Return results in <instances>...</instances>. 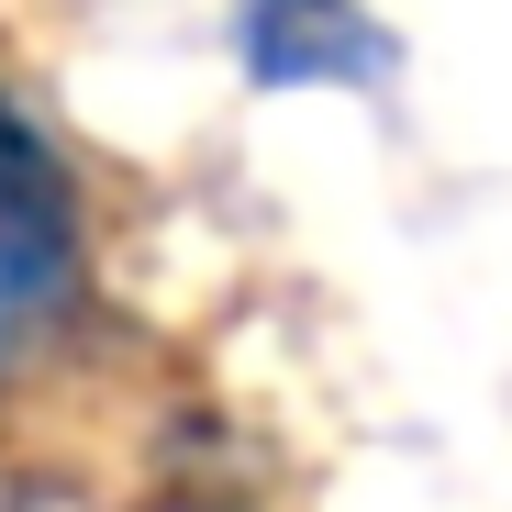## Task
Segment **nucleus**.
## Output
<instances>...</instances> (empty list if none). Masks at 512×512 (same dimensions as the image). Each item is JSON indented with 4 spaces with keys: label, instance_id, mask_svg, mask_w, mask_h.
Returning <instances> with one entry per match:
<instances>
[{
    "label": "nucleus",
    "instance_id": "1",
    "mask_svg": "<svg viewBox=\"0 0 512 512\" xmlns=\"http://www.w3.org/2000/svg\"><path fill=\"white\" fill-rule=\"evenodd\" d=\"M90 312V190L34 101L0 90V390H23Z\"/></svg>",
    "mask_w": 512,
    "mask_h": 512
},
{
    "label": "nucleus",
    "instance_id": "2",
    "mask_svg": "<svg viewBox=\"0 0 512 512\" xmlns=\"http://www.w3.org/2000/svg\"><path fill=\"white\" fill-rule=\"evenodd\" d=\"M234 67L268 101H312V90H390L401 78V34L368 0H234Z\"/></svg>",
    "mask_w": 512,
    "mask_h": 512
},
{
    "label": "nucleus",
    "instance_id": "3",
    "mask_svg": "<svg viewBox=\"0 0 512 512\" xmlns=\"http://www.w3.org/2000/svg\"><path fill=\"white\" fill-rule=\"evenodd\" d=\"M0 512H78V501H67V490H12Z\"/></svg>",
    "mask_w": 512,
    "mask_h": 512
}]
</instances>
